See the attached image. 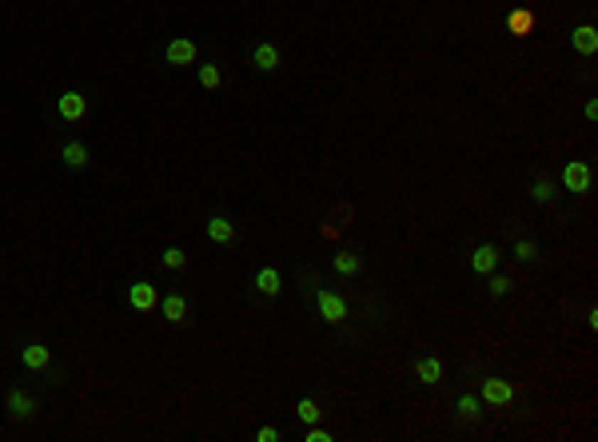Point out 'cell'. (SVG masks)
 Wrapping results in <instances>:
<instances>
[{
	"label": "cell",
	"mask_w": 598,
	"mask_h": 442,
	"mask_svg": "<svg viewBox=\"0 0 598 442\" xmlns=\"http://www.w3.org/2000/svg\"><path fill=\"white\" fill-rule=\"evenodd\" d=\"M562 188H567V191H575V195L590 191V168H587V163H582V160L567 163V168H562Z\"/></svg>",
	"instance_id": "cell-1"
},
{
	"label": "cell",
	"mask_w": 598,
	"mask_h": 442,
	"mask_svg": "<svg viewBox=\"0 0 598 442\" xmlns=\"http://www.w3.org/2000/svg\"><path fill=\"white\" fill-rule=\"evenodd\" d=\"M315 303H319V315H324L331 327L347 319V303L339 299V295H331V291H315Z\"/></svg>",
	"instance_id": "cell-2"
},
{
	"label": "cell",
	"mask_w": 598,
	"mask_h": 442,
	"mask_svg": "<svg viewBox=\"0 0 598 442\" xmlns=\"http://www.w3.org/2000/svg\"><path fill=\"white\" fill-rule=\"evenodd\" d=\"M164 60L176 64V68L192 64V60H196V44L188 41V36H176V41H168V48H164Z\"/></svg>",
	"instance_id": "cell-3"
},
{
	"label": "cell",
	"mask_w": 598,
	"mask_h": 442,
	"mask_svg": "<svg viewBox=\"0 0 598 442\" xmlns=\"http://www.w3.org/2000/svg\"><path fill=\"white\" fill-rule=\"evenodd\" d=\"M128 303H132L136 311H152L156 303H160V295H156L152 283H132L128 287Z\"/></svg>",
	"instance_id": "cell-4"
},
{
	"label": "cell",
	"mask_w": 598,
	"mask_h": 442,
	"mask_svg": "<svg viewBox=\"0 0 598 442\" xmlns=\"http://www.w3.org/2000/svg\"><path fill=\"white\" fill-rule=\"evenodd\" d=\"M56 112H60L64 120H84V112H88V100H84L80 92H64L60 100H56Z\"/></svg>",
	"instance_id": "cell-5"
},
{
	"label": "cell",
	"mask_w": 598,
	"mask_h": 442,
	"mask_svg": "<svg viewBox=\"0 0 598 442\" xmlns=\"http://www.w3.org/2000/svg\"><path fill=\"white\" fill-rule=\"evenodd\" d=\"M483 399L495 402V406H507V402L515 399V387H511L507 379H487L483 382Z\"/></svg>",
	"instance_id": "cell-6"
},
{
	"label": "cell",
	"mask_w": 598,
	"mask_h": 442,
	"mask_svg": "<svg viewBox=\"0 0 598 442\" xmlns=\"http://www.w3.org/2000/svg\"><path fill=\"white\" fill-rule=\"evenodd\" d=\"M570 44H575V52H582V56H594L598 52V28L594 24H578L575 36H570Z\"/></svg>",
	"instance_id": "cell-7"
},
{
	"label": "cell",
	"mask_w": 598,
	"mask_h": 442,
	"mask_svg": "<svg viewBox=\"0 0 598 442\" xmlns=\"http://www.w3.org/2000/svg\"><path fill=\"white\" fill-rule=\"evenodd\" d=\"M9 414H12L16 422L32 419V414H36V399H32V394H24V391H9Z\"/></svg>",
	"instance_id": "cell-8"
},
{
	"label": "cell",
	"mask_w": 598,
	"mask_h": 442,
	"mask_svg": "<svg viewBox=\"0 0 598 442\" xmlns=\"http://www.w3.org/2000/svg\"><path fill=\"white\" fill-rule=\"evenodd\" d=\"M48 359H52V351L44 347V343H28V347H24V355H21V362L28 367V371H44V367H48Z\"/></svg>",
	"instance_id": "cell-9"
},
{
	"label": "cell",
	"mask_w": 598,
	"mask_h": 442,
	"mask_svg": "<svg viewBox=\"0 0 598 442\" xmlns=\"http://www.w3.org/2000/svg\"><path fill=\"white\" fill-rule=\"evenodd\" d=\"M252 64L260 72H275V68H279V48H275V44H255Z\"/></svg>",
	"instance_id": "cell-10"
},
{
	"label": "cell",
	"mask_w": 598,
	"mask_h": 442,
	"mask_svg": "<svg viewBox=\"0 0 598 442\" xmlns=\"http://www.w3.org/2000/svg\"><path fill=\"white\" fill-rule=\"evenodd\" d=\"M60 160H64V168H72V171H80L84 163H88V148H84L80 140H68L60 148Z\"/></svg>",
	"instance_id": "cell-11"
},
{
	"label": "cell",
	"mask_w": 598,
	"mask_h": 442,
	"mask_svg": "<svg viewBox=\"0 0 598 442\" xmlns=\"http://www.w3.org/2000/svg\"><path fill=\"white\" fill-rule=\"evenodd\" d=\"M507 28H511V36H530V28H535V12H530V9H515L507 16Z\"/></svg>",
	"instance_id": "cell-12"
},
{
	"label": "cell",
	"mask_w": 598,
	"mask_h": 442,
	"mask_svg": "<svg viewBox=\"0 0 598 442\" xmlns=\"http://www.w3.org/2000/svg\"><path fill=\"white\" fill-rule=\"evenodd\" d=\"M495 263H498V252L491 247V243H483V247H475V255H471V267H475L479 275L495 271Z\"/></svg>",
	"instance_id": "cell-13"
},
{
	"label": "cell",
	"mask_w": 598,
	"mask_h": 442,
	"mask_svg": "<svg viewBox=\"0 0 598 442\" xmlns=\"http://www.w3.org/2000/svg\"><path fill=\"white\" fill-rule=\"evenodd\" d=\"M160 311H164L168 323H183L188 319V299H183V295H168V299L160 303Z\"/></svg>",
	"instance_id": "cell-14"
},
{
	"label": "cell",
	"mask_w": 598,
	"mask_h": 442,
	"mask_svg": "<svg viewBox=\"0 0 598 442\" xmlns=\"http://www.w3.org/2000/svg\"><path fill=\"white\" fill-rule=\"evenodd\" d=\"M232 235H235L232 220H223V215H212V220H208V239L212 243H232Z\"/></svg>",
	"instance_id": "cell-15"
},
{
	"label": "cell",
	"mask_w": 598,
	"mask_h": 442,
	"mask_svg": "<svg viewBox=\"0 0 598 442\" xmlns=\"http://www.w3.org/2000/svg\"><path fill=\"white\" fill-rule=\"evenodd\" d=\"M279 287H284V279H279L275 267H264V271L255 275V291L260 295H279Z\"/></svg>",
	"instance_id": "cell-16"
},
{
	"label": "cell",
	"mask_w": 598,
	"mask_h": 442,
	"mask_svg": "<svg viewBox=\"0 0 598 442\" xmlns=\"http://www.w3.org/2000/svg\"><path fill=\"white\" fill-rule=\"evenodd\" d=\"M415 374L427 382V387H435V382H443V362H439V359H419L415 362Z\"/></svg>",
	"instance_id": "cell-17"
},
{
	"label": "cell",
	"mask_w": 598,
	"mask_h": 442,
	"mask_svg": "<svg viewBox=\"0 0 598 442\" xmlns=\"http://www.w3.org/2000/svg\"><path fill=\"white\" fill-rule=\"evenodd\" d=\"M335 271H339V275H355V271H359V255L339 252V255H335Z\"/></svg>",
	"instance_id": "cell-18"
},
{
	"label": "cell",
	"mask_w": 598,
	"mask_h": 442,
	"mask_svg": "<svg viewBox=\"0 0 598 442\" xmlns=\"http://www.w3.org/2000/svg\"><path fill=\"white\" fill-rule=\"evenodd\" d=\"M164 267L183 271V267H188V252H183V247H168V252H164Z\"/></svg>",
	"instance_id": "cell-19"
},
{
	"label": "cell",
	"mask_w": 598,
	"mask_h": 442,
	"mask_svg": "<svg viewBox=\"0 0 598 442\" xmlns=\"http://www.w3.org/2000/svg\"><path fill=\"white\" fill-rule=\"evenodd\" d=\"M515 259H518V263H535V259H538L535 239H518V243H515Z\"/></svg>",
	"instance_id": "cell-20"
},
{
	"label": "cell",
	"mask_w": 598,
	"mask_h": 442,
	"mask_svg": "<svg viewBox=\"0 0 598 442\" xmlns=\"http://www.w3.org/2000/svg\"><path fill=\"white\" fill-rule=\"evenodd\" d=\"M220 80H223V76H220V68H215V64H200V84H203L208 92L220 88Z\"/></svg>",
	"instance_id": "cell-21"
},
{
	"label": "cell",
	"mask_w": 598,
	"mask_h": 442,
	"mask_svg": "<svg viewBox=\"0 0 598 442\" xmlns=\"http://www.w3.org/2000/svg\"><path fill=\"white\" fill-rule=\"evenodd\" d=\"M459 414H463V419H479V399L475 394H459Z\"/></svg>",
	"instance_id": "cell-22"
},
{
	"label": "cell",
	"mask_w": 598,
	"mask_h": 442,
	"mask_svg": "<svg viewBox=\"0 0 598 442\" xmlns=\"http://www.w3.org/2000/svg\"><path fill=\"white\" fill-rule=\"evenodd\" d=\"M299 419H304V422H319V406H315L311 399H304V402H299Z\"/></svg>",
	"instance_id": "cell-23"
},
{
	"label": "cell",
	"mask_w": 598,
	"mask_h": 442,
	"mask_svg": "<svg viewBox=\"0 0 598 442\" xmlns=\"http://www.w3.org/2000/svg\"><path fill=\"white\" fill-rule=\"evenodd\" d=\"M535 200H538V203L555 200V188H550V180H538V183H535Z\"/></svg>",
	"instance_id": "cell-24"
},
{
	"label": "cell",
	"mask_w": 598,
	"mask_h": 442,
	"mask_svg": "<svg viewBox=\"0 0 598 442\" xmlns=\"http://www.w3.org/2000/svg\"><path fill=\"white\" fill-rule=\"evenodd\" d=\"M507 291H511V279L507 275H495V279H491V295L498 299V295H507Z\"/></svg>",
	"instance_id": "cell-25"
},
{
	"label": "cell",
	"mask_w": 598,
	"mask_h": 442,
	"mask_svg": "<svg viewBox=\"0 0 598 442\" xmlns=\"http://www.w3.org/2000/svg\"><path fill=\"white\" fill-rule=\"evenodd\" d=\"M307 442H331V434H327L324 426H315V422H311V431H307Z\"/></svg>",
	"instance_id": "cell-26"
},
{
	"label": "cell",
	"mask_w": 598,
	"mask_h": 442,
	"mask_svg": "<svg viewBox=\"0 0 598 442\" xmlns=\"http://www.w3.org/2000/svg\"><path fill=\"white\" fill-rule=\"evenodd\" d=\"M255 438H260V442H279V431H275V426H264Z\"/></svg>",
	"instance_id": "cell-27"
}]
</instances>
